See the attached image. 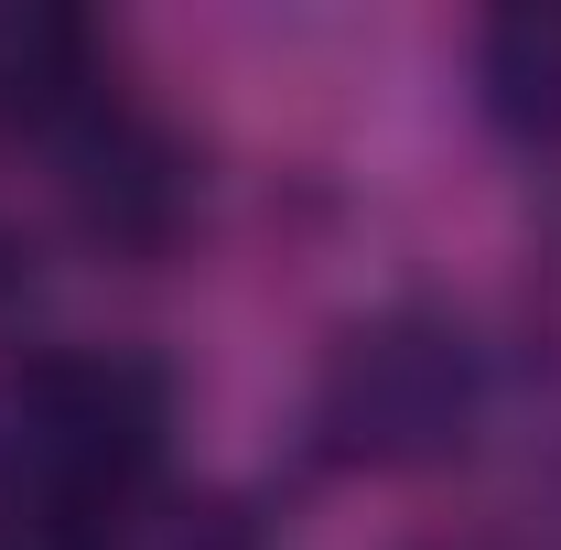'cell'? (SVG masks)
<instances>
[{
	"mask_svg": "<svg viewBox=\"0 0 561 550\" xmlns=\"http://www.w3.org/2000/svg\"><path fill=\"white\" fill-rule=\"evenodd\" d=\"M130 529L119 507H98L66 465H44L11 421H0V550H108Z\"/></svg>",
	"mask_w": 561,
	"mask_h": 550,
	"instance_id": "7a4b0ae2",
	"label": "cell"
},
{
	"mask_svg": "<svg viewBox=\"0 0 561 550\" xmlns=\"http://www.w3.org/2000/svg\"><path fill=\"white\" fill-rule=\"evenodd\" d=\"M465 411H476V356H465V335H443V324H367V335H346L335 389H324L335 443L346 454H378V465L443 454L465 432Z\"/></svg>",
	"mask_w": 561,
	"mask_h": 550,
	"instance_id": "6da1fadb",
	"label": "cell"
},
{
	"mask_svg": "<svg viewBox=\"0 0 561 550\" xmlns=\"http://www.w3.org/2000/svg\"><path fill=\"white\" fill-rule=\"evenodd\" d=\"M486 108L529 140H561V11H507L486 33Z\"/></svg>",
	"mask_w": 561,
	"mask_h": 550,
	"instance_id": "3957f363",
	"label": "cell"
},
{
	"mask_svg": "<svg viewBox=\"0 0 561 550\" xmlns=\"http://www.w3.org/2000/svg\"><path fill=\"white\" fill-rule=\"evenodd\" d=\"M108 550H249V529H238L227 507H184V518H162L151 540H130V529H119Z\"/></svg>",
	"mask_w": 561,
	"mask_h": 550,
	"instance_id": "277c9868",
	"label": "cell"
}]
</instances>
